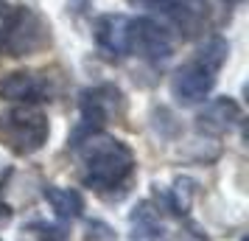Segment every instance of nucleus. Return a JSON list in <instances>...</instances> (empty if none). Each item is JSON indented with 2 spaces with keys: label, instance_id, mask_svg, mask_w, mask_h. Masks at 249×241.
<instances>
[{
  "label": "nucleus",
  "instance_id": "3",
  "mask_svg": "<svg viewBox=\"0 0 249 241\" xmlns=\"http://www.w3.org/2000/svg\"><path fill=\"white\" fill-rule=\"evenodd\" d=\"M45 42H48V28L39 20V14L17 6L12 12V17H9V25L0 34V45L6 48L12 56H23L28 51L45 45Z\"/></svg>",
  "mask_w": 249,
  "mask_h": 241
},
{
  "label": "nucleus",
  "instance_id": "10",
  "mask_svg": "<svg viewBox=\"0 0 249 241\" xmlns=\"http://www.w3.org/2000/svg\"><path fill=\"white\" fill-rule=\"evenodd\" d=\"M151 3L160 6L171 23L188 37L196 34L204 23V0H151Z\"/></svg>",
  "mask_w": 249,
  "mask_h": 241
},
{
  "label": "nucleus",
  "instance_id": "19",
  "mask_svg": "<svg viewBox=\"0 0 249 241\" xmlns=\"http://www.w3.org/2000/svg\"><path fill=\"white\" fill-rule=\"evenodd\" d=\"M129 3H151V0H129Z\"/></svg>",
  "mask_w": 249,
  "mask_h": 241
},
{
  "label": "nucleus",
  "instance_id": "2",
  "mask_svg": "<svg viewBox=\"0 0 249 241\" xmlns=\"http://www.w3.org/2000/svg\"><path fill=\"white\" fill-rule=\"evenodd\" d=\"M0 132L14 151L31 154V151L42 149V143L51 135V127H48V118L42 110L25 104V107H17L0 118Z\"/></svg>",
  "mask_w": 249,
  "mask_h": 241
},
{
  "label": "nucleus",
  "instance_id": "18",
  "mask_svg": "<svg viewBox=\"0 0 249 241\" xmlns=\"http://www.w3.org/2000/svg\"><path fill=\"white\" fill-rule=\"evenodd\" d=\"M9 219H12V210H9V205H3V202H0V224H6Z\"/></svg>",
  "mask_w": 249,
  "mask_h": 241
},
{
  "label": "nucleus",
  "instance_id": "12",
  "mask_svg": "<svg viewBox=\"0 0 249 241\" xmlns=\"http://www.w3.org/2000/svg\"><path fill=\"white\" fill-rule=\"evenodd\" d=\"M42 194H45L48 205L53 207V213H56L59 219H68V222H73V219H79L81 210H84V199H81V194H79V191H73V188L48 185Z\"/></svg>",
  "mask_w": 249,
  "mask_h": 241
},
{
  "label": "nucleus",
  "instance_id": "7",
  "mask_svg": "<svg viewBox=\"0 0 249 241\" xmlns=\"http://www.w3.org/2000/svg\"><path fill=\"white\" fill-rule=\"evenodd\" d=\"M48 93H51L48 79L42 73H34V70H14V73L0 79V98H6V101L34 104L45 101Z\"/></svg>",
  "mask_w": 249,
  "mask_h": 241
},
{
  "label": "nucleus",
  "instance_id": "9",
  "mask_svg": "<svg viewBox=\"0 0 249 241\" xmlns=\"http://www.w3.org/2000/svg\"><path fill=\"white\" fill-rule=\"evenodd\" d=\"M238 121H241V107L224 95V98H213L199 112L196 127H199V132H207V135H224L227 129H232Z\"/></svg>",
  "mask_w": 249,
  "mask_h": 241
},
{
  "label": "nucleus",
  "instance_id": "5",
  "mask_svg": "<svg viewBox=\"0 0 249 241\" xmlns=\"http://www.w3.org/2000/svg\"><path fill=\"white\" fill-rule=\"evenodd\" d=\"M215 84V70H210L207 65H202L199 59H193L188 65H182L177 73H174V79H171V93H174V98L185 107H191V104H199L204 101L210 90H213Z\"/></svg>",
  "mask_w": 249,
  "mask_h": 241
},
{
  "label": "nucleus",
  "instance_id": "4",
  "mask_svg": "<svg viewBox=\"0 0 249 241\" xmlns=\"http://www.w3.org/2000/svg\"><path fill=\"white\" fill-rule=\"evenodd\" d=\"M129 51L137 54L146 62H165L171 56V37L165 34V28L151 20V17H137L129 20Z\"/></svg>",
  "mask_w": 249,
  "mask_h": 241
},
{
  "label": "nucleus",
  "instance_id": "20",
  "mask_svg": "<svg viewBox=\"0 0 249 241\" xmlns=\"http://www.w3.org/2000/svg\"><path fill=\"white\" fill-rule=\"evenodd\" d=\"M224 3H230V6H235V3H241V0H224Z\"/></svg>",
  "mask_w": 249,
  "mask_h": 241
},
{
  "label": "nucleus",
  "instance_id": "15",
  "mask_svg": "<svg viewBox=\"0 0 249 241\" xmlns=\"http://www.w3.org/2000/svg\"><path fill=\"white\" fill-rule=\"evenodd\" d=\"M84 241H118L115 236V230L109 224H104V222H90L87 224V239Z\"/></svg>",
  "mask_w": 249,
  "mask_h": 241
},
{
  "label": "nucleus",
  "instance_id": "6",
  "mask_svg": "<svg viewBox=\"0 0 249 241\" xmlns=\"http://www.w3.org/2000/svg\"><path fill=\"white\" fill-rule=\"evenodd\" d=\"M121 107H124V93L112 84H101L81 93V121L87 129L104 127L115 112H121Z\"/></svg>",
  "mask_w": 249,
  "mask_h": 241
},
{
  "label": "nucleus",
  "instance_id": "8",
  "mask_svg": "<svg viewBox=\"0 0 249 241\" xmlns=\"http://www.w3.org/2000/svg\"><path fill=\"white\" fill-rule=\"evenodd\" d=\"M95 42L107 56H124L129 51V17L104 14L95 23Z\"/></svg>",
  "mask_w": 249,
  "mask_h": 241
},
{
  "label": "nucleus",
  "instance_id": "14",
  "mask_svg": "<svg viewBox=\"0 0 249 241\" xmlns=\"http://www.w3.org/2000/svg\"><path fill=\"white\" fill-rule=\"evenodd\" d=\"M34 230H36V239L39 241H68V233H65V227H59V224L36 222Z\"/></svg>",
  "mask_w": 249,
  "mask_h": 241
},
{
  "label": "nucleus",
  "instance_id": "17",
  "mask_svg": "<svg viewBox=\"0 0 249 241\" xmlns=\"http://www.w3.org/2000/svg\"><path fill=\"white\" fill-rule=\"evenodd\" d=\"M70 6H73V12H87V6H90V0H70Z\"/></svg>",
  "mask_w": 249,
  "mask_h": 241
},
{
  "label": "nucleus",
  "instance_id": "16",
  "mask_svg": "<svg viewBox=\"0 0 249 241\" xmlns=\"http://www.w3.org/2000/svg\"><path fill=\"white\" fill-rule=\"evenodd\" d=\"M12 6H9V0H0V34H3V28L9 25V17H12Z\"/></svg>",
  "mask_w": 249,
  "mask_h": 241
},
{
  "label": "nucleus",
  "instance_id": "11",
  "mask_svg": "<svg viewBox=\"0 0 249 241\" xmlns=\"http://www.w3.org/2000/svg\"><path fill=\"white\" fill-rule=\"evenodd\" d=\"M132 224V241H165V227L160 219L157 207L151 202H140L129 216Z\"/></svg>",
  "mask_w": 249,
  "mask_h": 241
},
{
  "label": "nucleus",
  "instance_id": "13",
  "mask_svg": "<svg viewBox=\"0 0 249 241\" xmlns=\"http://www.w3.org/2000/svg\"><path fill=\"white\" fill-rule=\"evenodd\" d=\"M227 51H230V45H227L224 39H221V37H213V39H207V42L202 45V51H199L196 59L218 73V68L224 65V59H227Z\"/></svg>",
  "mask_w": 249,
  "mask_h": 241
},
{
  "label": "nucleus",
  "instance_id": "1",
  "mask_svg": "<svg viewBox=\"0 0 249 241\" xmlns=\"http://www.w3.org/2000/svg\"><path fill=\"white\" fill-rule=\"evenodd\" d=\"M79 157L84 163V180L95 191L118 188L135 168L132 149L104 132H87V138L79 143Z\"/></svg>",
  "mask_w": 249,
  "mask_h": 241
}]
</instances>
